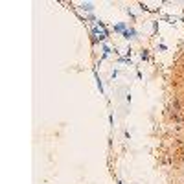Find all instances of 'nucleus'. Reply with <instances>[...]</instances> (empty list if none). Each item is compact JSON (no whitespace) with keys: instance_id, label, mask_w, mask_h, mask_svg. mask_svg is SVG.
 <instances>
[{"instance_id":"f257e3e1","label":"nucleus","mask_w":184,"mask_h":184,"mask_svg":"<svg viewBox=\"0 0 184 184\" xmlns=\"http://www.w3.org/2000/svg\"><path fill=\"white\" fill-rule=\"evenodd\" d=\"M138 35V31L134 28H127V31H123V39H134Z\"/></svg>"},{"instance_id":"f03ea898","label":"nucleus","mask_w":184,"mask_h":184,"mask_svg":"<svg viewBox=\"0 0 184 184\" xmlns=\"http://www.w3.org/2000/svg\"><path fill=\"white\" fill-rule=\"evenodd\" d=\"M112 30H114V33H122V35H123V31H127V24H125V22H120V24H116Z\"/></svg>"},{"instance_id":"7ed1b4c3","label":"nucleus","mask_w":184,"mask_h":184,"mask_svg":"<svg viewBox=\"0 0 184 184\" xmlns=\"http://www.w3.org/2000/svg\"><path fill=\"white\" fill-rule=\"evenodd\" d=\"M81 7L85 9V11H94V4H92V2H85Z\"/></svg>"},{"instance_id":"20e7f679","label":"nucleus","mask_w":184,"mask_h":184,"mask_svg":"<svg viewBox=\"0 0 184 184\" xmlns=\"http://www.w3.org/2000/svg\"><path fill=\"white\" fill-rule=\"evenodd\" d=\"M94 75H96V83H98V89H100V92L103 94V83H101V79H100V75L94 72Z\"/></svg>"},{"instance_id":"39448f33","label":"nucleus","mask_w":184,"mask_h":184,"mask_svg":"<svg viewBox=\"0 0 184 184\" xmlns=\"http://www.w3.org/2000/svg\"><path fill=\"white\" fill-rule=\"evenodd\" d=\"M140 59L147 61V59H149V50H142V52H140Z\"/></svg>"},{"instance_id":"423d86ee","label":"nucleus","mask_w":184,"mask_h":184,"mask_svg":"<svg viewBox=\"0 0 184 184\" xmlns=\"http://www.w3.org/2000/svg\"><path fill=\"white\" fill-rule=\"evenodd\" d=\"M109 53H111V46L109 44H103V59L109 55Z\"/></svg>"},{"instance_id":"0eeeda50","label":"nucleus","mask_w":184,"mask_h":184,"mask_svg":"<svg viewBox=\"0 0 184 184\" xmlns=\"http://www.w3.org/2000/svg\"><path fill=\"white\" fill-rule=\"evenodd\" d=\"M140 6V9H142V11H149V7L146 6V4H138Z\"/></svg>"}]
</instances>
